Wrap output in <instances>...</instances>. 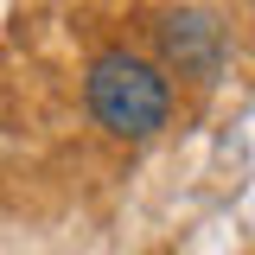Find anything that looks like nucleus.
I'll return each mask as SVG.
<instances>
[{"mask_svg":"<svg viewBox=\"0 0 255 255\" xmlns=\"http://www.w3.org/2000/svg\"><path fill=\"white\" fill-rule=\"evenodd\" d=\"M83 102L102 134L115 140H153L172 122V77L166 64L134 45H102L83 70Z\"/></svg>","mask_w":255,"mask_h":255,"instance_id":"obj_1","label":"nucleus"},{"mask_svg":"<svg viewBox=\"0 0 255 255\" xmlns=\"http://www.w3.org/2000/svg\"><path fill=\"white\" fill-rule=\"evenodd\" d=\"M153 51L166 64V77H185V83H217L223 58H230V38L204 6H166L153 19Z\"/></svg>","mask_w":255,"mask_h":255,"instance_id":"obj_2","label":"nucleus"}]
</instances>
